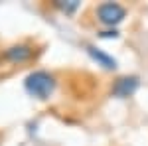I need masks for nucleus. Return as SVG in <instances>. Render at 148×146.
<instances>
[{"label":"nucleus","instance_id":"obj_3","mask_svg":"<svg viewBox=\"0 0 148 146\" xmlns=\"http://www.w3.org/2000/svg\"><path fill=\"white\" fill-rule=\"evenodd\" d=\"M2 57L8 61V63H26L34 57V45L30 44H12L4 49Z\"/></svg>","mask_w":148,"mask_h":146},{"label":"nucleus","instance_id":"obj_1","mask_svg":"<svg viewBox=\"0 0 148 146\" xmlns=\"http://www.w3.org/2000/svg\"><path fill=\"white\" fill-rule=\"evenodd\" d=\"M24 87L28 91V95H32L34 99H38V101H47L56 93L57 79H56L53 73H49L46 69H38V71H32L26 77Z\"/></svg>","mask_w":148,"mask_h":146},{"label":"nucleus","instance_id":"obj_4","mask_svg":"<svg viewBox=\"0 0 148 146\" xmlns=\"http://www.w3.org/2000/svg\"><path fill=\"white\" fill-rule=\"evenodd\" d=\"M138 85H140V81H138L136 75H125V77H119L113 83L111 93L116 99H128V97H132L136 93Z\"/></svg>","mask_w":148,"mask_h":146},{"label":"nucleus","instance_id":"obj_6","mask_svg":"<svg viewBox=\"0 0 148 146\" xmlns=\"http://www.w3.org/2000/svg\"><path fill=\"white\" fill-rule=\"evenodd\" d=\"M53 6H56V8H59L61 12H65V14H73V12L79 8V2H77V0H69V2L56 0V2H53Z\"/></svg>","mask_w":148,"mask_h":146},{"label":"nucleus","instance_id":"obj_2","mask_svg":"<svg viewBox=\"0 0 148 146\" xmlns=\"http://www.w3.org/2000/svg\"><path fill=\"white\" fill-rule=\"evenodd\" d=\"M126 14H128V10H126L123 4H119V2H103V4L97 6V10H95L97 20L103 26H107V28L119 26L126 18Z\"/></svg>","mask_w":148,"mask_h":146},{"label":"nucleus","instance_id":"obj_5","mask_svg":"<svg viewBox=\"0 0 148 146\" xmlns=\"http://www.w3.org/2000/svg\"><path fill=\"white\" fill-rule=\"evenodd\" d=\"M87 53L91 56L93 61H97V65H103L105 69H116V59L111 57L109 53H105V51L93 47V45H87Z\"/></svg>","mask_w":148,"mask_h":146},{"label":"nucleus","instance_id":"obj_7","mask_svg":"<svg viewBox=\"0 0 148 146\" xmlns=\"http://www.w3.org/2000/svg\"><path fill=\"white\" fill-rule=\"evenodd\" d=\"M99 36H101V38H119V30H114V28H111V30H103Z\"/></svg>","mask_w":148,"mask_h":146}]
</instances>
